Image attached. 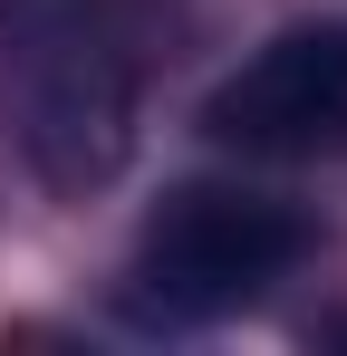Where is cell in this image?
Returning <instances> with one entry per match:
<instances>
[{"label":"cell","mask_w":347,"mask_h":356,"mask_svg":"<svg viewBox=\"0 0 347 356\" xmlns=\"http://www.w3.org/2000/svg\"><path fill=\"white\" fill-rule=\"evenodd\" d=\"M135 10L125 0H0V106L49 193H107L135 154Z\"/></svg>","instance_id":"6da1fadb"},{"label":"cell","mask_w":347,"mask_h":356,"mask_svg":"<svg viewBox=\"0 0 347 356\" xmlns=\"http://www.w3.org/2000/svg\"><path fill=\"white\" fill-rule=\"evenodd\" d=\"M309 212H289L280 193H251V183H183L164 193V212L135 241V289L164 318H222L289 280L309 260Z\"/></svg>","instance_id":"7a4b0ae2"},{"label":"cell","mask_w":347,"mask_h":356,"mask_svg":"<svg viewBox=\"0 0 347 356\" xmlns=\"http://www.w3.org/2000/svg\"><path fill=\"white\" fill-rule=\"evenodd\" d=\"M213 145L261 164H328L347 154V19H299L213 87Z\"/></svg>","instance_id":"3957f363"}]
</instances>
